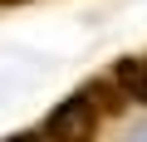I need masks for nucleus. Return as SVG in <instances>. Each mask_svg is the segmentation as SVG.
<instances>
[{"label":"nucleus","instance_id":"obj_1","mask_svg":"<svg viewBox=\"0 0 147 142\" xmlns=\"http://www.w3.org/2000/svg\"><path fill=\"white\" fill-rule=\"evenodd\" d=\"M103 118H108V108L98 103V93L84 83L79 93H69L49 118H44V137L49 142H93L98 137V127H103Z\"/></svg>","mask_w":147,"mask_h":142},{"label":"nucleus","instance_id":"obj_2","mask_svg":"<svg viewBox=\"0 0 147 142\" xmlns=\"http://www.w3.org/2000/svg\"><path fill=\"white\" fill-rule=\"evenodd\" d=\"M113 83L127 93V103H147V54H132L113 69Z\"/></svg>","mask_w":147,"mask_h":142},{"label":"nucleus","instance_id":"obj_3","mask_svg":"<svg viewBox=\"0 0 147 142\" xmlns=\"http://www.w3.org/2000/svg\"><path fill=\"white\" fill-rule=\"evenodd\" d=\"M5 142H49L44 132H15V137H5Z\"/></svg>","mask_w":147,"mask_h":142},{"label":"nucleus","instance_id":"obj_4","mask_svg":"<svg viewBox=\"0 0 147 142\" xmlns=\"http://www.w3.org/2000/svg\"><path fill=\"white\" fill-rule=\"evenodd\" d=\"M0 5H25V0H0Z\"/></svg>","mask_w":147,"mask_h":142}]
</instances>
